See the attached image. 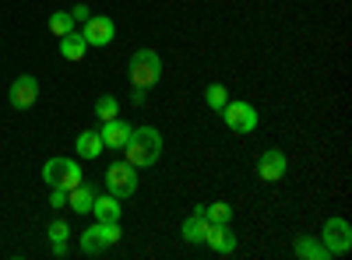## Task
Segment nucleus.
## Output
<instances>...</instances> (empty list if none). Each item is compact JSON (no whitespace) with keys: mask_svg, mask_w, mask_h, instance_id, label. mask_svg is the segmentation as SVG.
I'll use <instances>...</instances> for the list:
<instances>
[{"mask_svg":"<svg viewBox=\"0 0 352 260\" xmlns=\"http://www.w3.org/2000/svg\"><path fill=\"white\" fill-rule=\"evenodd\" d=\"M36 99H39V81L32 78V74H18L14 81H11V88H8V102H11V109H32L36 106Z\"/></svg>","mask_w":352,"mask_h":260,"instance_id":"obj_8","label":"nucleus"},{"mask_svg":"<svg viewBox=\"0 0 352 260\" xmlns=\"http://www.w3.org/2000/svg\"><path fill=\"white\" fill-rule=\"evenodd\" d=\"M292 253H296L300 260H328L331 253H328V246L320 243L317 236H300L296 239V246H292Z\"/></svg>","mask_w":352,"mask_h":260,"instance_id":"obj_17","label":"nucleus"},{"mask_svg":"<svg viewBox=\"0 0 352 260\" xmlns=\"http://www.w3.org/2000/svg\"><path fill=\"white\" fill-rule=\"evenodd\" d=\"M127 78L134 88H155V84L162 81V56L155 49H138L131 56V64H127Z\"/></svg>","mask_w":352,"mask_h":260,"instance_id":"obj_2","label":"nucleus"},{"mask_svg":"<svg viewBox=\"0 0 352 260\" xmlns=\"http://www.w3.org/2000/svg\"><path fill=\"white\" fill-rule=\"evenodd\" d=\"M106 193H113V197H134L138 193V169L124 158V162H113L109 169H106Z\"/></svg>","mask_w":352,"mask_h":260,"instance_id":"obj_5","label":"nucleus"},{"mask_svg":"<svg viewBox=\"0 0 352 260\" xmlns=\"http://www.w3.org/2000/svg\"><path fill=\"white\" fill-rule=\"evenodd\" d=\"M204 218L208 222H232V204H226V200H215V204H201Z\"/></svg>","mask_w":352,"mask_h":260,"instance_id":"obj_21","label":"nucleus"},{"mask_svg":"<svg viewBox=\"0 0 352 260\" xmlns=\"http://www.w3.org/2000/svg\"><path fill=\"white\" fill-rule=\"evenodd\" d=\"M88 215H96V222H120V215H124L120 197H113V193H96L92 211H88Z\"/></svg>","mask_w":352,"mask_h":260,"instance_id":"obj_13","label":"nucleus"},{"mask_svg":"<svg viewBox=\"0 0 352 260\" xmlns=\"http://www.w3.org/2000/svg\"><path fill=\"white\" fill-rule=\"evenodd\" d=\"M124 155H127V162H131L134 169L155 165L159 155H162V134H159L155 127H148V123L134 127L131 137H127V144H124Z\"/></svg>","mask_w":352,"mask_h":260,"instance_id":"obj_1","label":"nucleus"},{"mask_svg":"<svg viewBox=\"0 0 352 260\" xmlns=\"http://www.w3.org/2000/svg\"><path fill=\"white\" fill-rule=\"evenodd\" d=\"M102 148H106V144H102L99 130H81V134H78V141H74L78 158H88V162L99 158V155H102Z\"/></svg>","mask_w":352,"mask_h":260,"instance_id":"obj_15","label":"nucleus"},{"mask_svg":"<svg viewBox=\"0 0 352 260\" xmlns=\"http://www.w3.org/2000/svg\"><path fill=\"white\" fill-rule=\"evenodd\" d=\"M67 239H71V225L64 218L50 222V243H67Z\"/></svg>","mask_w":352,"mask_h":260,"instance_id":"obj_23","label":"nucleus"},{"mask_svg":"<svg viewBox=\"0 0 352 260\" xmlns=\"http://www.w3.org/2000/svg\"><path fill=\"white\" fill-rule=\"evenodd\" d=\"M78 28V21L71 18V11H56V14H50V32L60 39V36H67V32H74Z\"/></svg>","mask_w":352,"mask_h":260,"instance_id":"obj_19","label":"nucleus"},{"mask_svg":"<svg viewBox=\"0 0 352 260\" xmlns=\"http://www.w3.org/2000/svg\"><path fill=\"white\" fill-rule=\"evenodd\" d=\"M131 130H134L131 123H124L120 117H116V120H106V123L99 127V137H102L106 148H113V152H124V144H127Z\"/></svg>","mask_w":352,"mask_h":260,"instance_id":"obj_12","label":"nucleus"},{"mask_svg":"<svg viewBox=\"0 0 352 260\" xmlns=\"http://www.w3.org/2000/svg\"><path fill=\"white\" fill-rule=\"evenodd\" d=\"M71 250H67V243H53V257H67Z\"/></svg>","mask_w":352,"mask_h":260,"instance_id":"obj_26","label":"nucleus"},{"mask_svg":"<svg viewBox=\"0 0 352 260\" xmlns=\"http://www.w3.org/2000/svg\"><path fill=\"white\" fill-rule=\"evenodd\" d=\"M120 236H124L120 233V222H96L92 228H85V233L78 236V246H81L85 257H99L109 246L120 243Z\"/></svg>","mask_w":352,"mask_h":260,"instance_id":"obj_3","label":"nucleus"},{"mask_svg":"<svg viewBox=\"0 0 352 260\" xmlns=\"http://www.w3.org/2000/svg\"><path fill=\"white\" fill-rule=\"evenodd\" d=\"M204 243H208L215 253H222V257H229L232 250H236V233L229 228V222H212L208 225V236H204Z\"/></svg>","mask_w":352,"mask_h":260,"instance_id":"obj_11","label":"nucleus"},{"mask_svg":"<svg viewBox=\"0 0 352 260\" xmlns=\"http://www.w3.org/2000/svg\"><path fill=\"white\" fill-rule=\"evenodd\" d=\"M71 18H74V21H88L92 14H88V8H85V4H74V8H71Z\"/></svg>","mask_w":352,"mask_h":260,"instance_id":"obj_25","label":"nucleus"},{"mask_svg":"<svg viewBox=\"0 0 352 260\" xmlns=\"http://www.w3.org/2000/svg\"><path fill=\"white\" fill-rule=\"evenodd\" d=\"M320 243L328 246V253L331 257H342V253H349L352 250V225L345 222V218H328L324 222V228H320Z\"/></svg>","mask_w":352,"mask_h":260,"instance_id":"obj_7","label":"nucleus"},{"mask_svg":"<svg viewBox=\"0 0 352 260\" xmlns=\"http://www.w3.org/2000/svg\"><path fill=\"white\" fill-rule=\"evenodd\" d=\"M204 102H208V109L222 113V106L229 102V92H226V84H208V88H204Z\"/></svg>","mask_w":352,"mask_h":260,"instance_id":"obj_22","label":"nucleus"},{"mask_svg":"<svg viewBox=\"0 0 352 260\" xmlns=\"http://www.w3.org/2000/svg\"><path fill=\"white\" fill-rule=\"evenodd\" d=\"M85 53H88V43H85V36L78 32H67V36H60V56L64 60H71V64H78V60H85Z\"/></svg>","mask_w":352,"mask_h":260,"instance_id":"obj_16","label":"nucleus"},{"mask_svg":"<svg viewBox=\"0 0 352 260\" xmlns=\"http://www.w3.org/2000/svg\"><path fill=\"white\" fill-rule=\"evenodd\" d=\"M81 25H85V28H81V36H85L88 46H109L113 36H116V25H113L106 14H92L88 21H81Z\"/></svg>","mask_w":352,"mask_h":260,"instance_id":"obj_10","label":"nucleus"},{"mask_svg":"<svg viewBox=\"0 0 352 260\" xmlns=\"http://www.w3.org/2000/svg\"><path fill=\"white\" fill-rule=\"evenodd\" d=\"M96 117H99V123L120 117V102H116V95H99V102H96Z\"/></svg>","mask_w":352,"mask_h":260,"instance_id":"obj_20","label":"nucleus"},{"mask_svg":"<svg viewBox=\"0 0 352 260\" xmlns=\"http://www.w3.org/2000/svg\"><path fill=\"white\" fill-rule=\"evenodd\" d=\"M285 169H289L285 152L268 148V152H261V158H257V180H261V183H278V180L285 176Z\"/></svg>","mask_w":352,"mask_h":260,"instance_id":"obj_9","label":"nucleus"},{"mask_svg":"<svg viewBox=\"0 0 352 260\" xmlns=\"http://www.w3.org/2000/svg\"><path fill=\"white\" fill-rule=\"evenodd\" d=\"M208 225H212V222L204 218V211H201V204H197V208L190 211V218L184 222L180 233H184V239H187V243H194V246H197V243H204V236H208Z\"/></svg>","mask_w":352,"mask_h":260,"instance_id":"obj_14","label":"nucleus"},{"mask_svg":"<svg viewBox=\"0 0 352 260\" xmlns=\"http://www.w3.org/2000/svg\"><path fill=\"white\" fill-rule=\"evenodd\" d=\"M92 200H96V190L88 187V183H78V187L67 190V208L78 211V215H88V211H92Z\"/></svg>","mask_w":352,"mask_h":260,"instance_id":"obj_18","label":"nucleus"},{"mask_svg":"<svg viewBox=\"0 0 352 260\" xmlns=\"http://www.w3.org/2000/svg\"><path fill=\"white\" fill-rule=\"evenodd\" d=\"M144 99H148V92H144V88H134V106H144Z\"/></svg>","mask_w":352,"mask_h":260,"instance_id":"obj_27","label":"nucleus"},{"mask_svg":"<svg viewBox=\"0 0 352 260\" xmlns=\"http://www.w3.org/2000/svg\"><path fill=\"white\" fill-rule=\"evenodd\" d=\"M50 204H53V208H67V190L50 187Z\"/></svg>","mask_w":352,"mask_h":260,"instance_id":"obj_24","label":"nucleus"},{"mask_svg":"<svg viewBox=\"0 0 352 260\" xmlns=\"http://www.w3.org/2000/svg\"><path fill=\"white\" fill-rule=\"evenodd\" d=\"M222 120L232 134H254L257 130V109L243 99H229L222 106Z\"/></svg>","mask_w":352,"mask_h":260,"instance_id":"obj_6","label":"nucleus"},{"mask_svg":"<svg viewBox=\"0 0 352 260\" xmlns=\"http://www.w3.org/2000/svg\"><path fill=\"white\" fill-rule=\"evenodd\" d=\"M43 180H46V187L71 190V187H78L85 176H81V165H78L74 158H67V155H56V158H50V162L43 165Z\"/></svg>","mask_w":352,"mask_h":260,"instance_id":"obj_4","label":"nucleus"}]
</instances>
